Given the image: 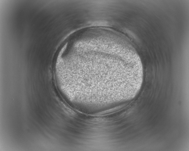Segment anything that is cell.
I'll list each match as a JSON object with an SVG mask.
<instances>
[{
    "mask_svg": "<svg viewBox=\"0 0 189 151\" xmlns=\"http://www.w3.org/2000/svg\"><path fill=\"white\" fill-rule=\"evenodd\" d=\"M108 50L92 46L74 52L62 59L58 73L63 90L74 97L91 100L111 94Z\"/></svg>",
    "mask_w": 189,
    "mask_h": 151,
    "instance_id": "cell-1",
    "label": "cell"
}]
</instances>
